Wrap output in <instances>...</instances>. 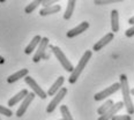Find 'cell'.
I'll use <instances>...</instances> for the list:
<instances>
[{"mask_svg": "<svg viewBox=\"0 0 134 120\" xmlns=\"http://www.w3.org/2000/svg\"><path fill=\"white\" fill-rule=\"evenodd\" d=\"M47 46H49V38H47V37H43L41 39L40 45L37 46V50L35 51V55H34V58H32L34 62H40V61L43 59Z\"/></svg>", "mask_w": 134, "mask_h": 120, "instance_id": "obj_6", "label": "cell"}, {"mask_svg": "<svg viewBox=\"0 0 134 120\" xmlns=\"http://www.w3.org/2000/svg\"><path fill=\"white\" fill-rule=\"evenodd\" d=\"M131 94H132V95H133V96H134V88L132 89V90H131Z\"/></svg>", "mask_w": 134, "mask_h": 120, "instance_id": "obj_29", "label": "cell"}, {"mask_svg": "<svg viewBox=\"0 0 134 120\" xmlns=\"http://www.w3.org/2000/svg\"><path fill=\"white\" fill-rule=\"evenodd\" d=\"M0 114H2V116H6L7 118H9V117L13 116V112H12V110H10V108L0 105Z\"/></svg>", "mask_w": 134, "mask_h": 120, "instance_id": "obj_23", "label": "cell"}, {"mask_svg": "<svg viewBox=\"0 0 134 120\" xmlns=\"http://www.w3.org/2000/svg\"><path fill=\"white\" fill-rule=\"evenodd\" d=\"M124 0H94L95 5L103 6V5H110V4H116V2H121Z\"/></svg>", "mask_w": 134, "mask_h": 120, "instance_id": "obj_22", "label": "cell"}, {"mask_svg": "<svg viewBox=\"0 0 134 120\" xmlns=\"http://www.w3.org/2000/svg\"><path fill=\"white\" fill-rule=\"evenodd\" d=\"M88 28H89V23H88L87 21L81 22L79 26H76L75 28H73V29H71L68 32H67V37H68V38L76 37V36L81 35L82 32H85L86 30L88 29Z\"/></svg>", "mask_w": 134, "mask_h": 120, "instance_id": "obj_10", "label": "cell"}, {"mask_svg": "<svg viewBox=\"0 0 134 120\" xmlns=\"http://www.w3.org/2000/svg\"><path fill=\"white\" fill-rule=\"evenodd\" d=\"M42 2H43V0H34V1H31L29 5H27L26 6V8H24V13L26 14H31L36 8L40 6V5H42Z\"/></svg>", "mask_w": 134, "mask_h": 120, "instance_id": "obj_19", "label": "cell"}, {"mask_svg": "<svg viewBox=\"0 0 134 120\" xmlns=\"http://www.w3.org/2000/svg\"><path fill=\"white\" fill-rule=\"evenodd\" d=\"M58 1H60V0H46L45 2H43V7H47V6H52V5H55Z\"/></svg>", "mask_w": 134, "mask_h": 120, "instance_id": "obj_25", "label": "cell"}, {"mask_svg": "<svg viewBox=\"0 0 134 120\" xmlns=\"http://www.w3.org/2000/svg\"><path fill=\"white\" fill-rule=\"evenodd\" d=\"M51 50H52V53L54 54V57L57 58L58 60H59V62H60V65L63 66V68L65 69L66 72H68V73H72V72H73V69H74V67L72 66L71 61H69L66 58L65 53L61 51L60 47H58V46H51Z\"/></svg>", "mask_w": 134, "mask_h": 120, "instance_id": "obj_3", "label": "cell"}, {"mask_svg": "<svg viewBox=\"0 0 134 120\" xmlns=\"http://www.w3.org/2000/svg\"><path fill=\"white\" fill-rule=\"evenodd\" d=\"M119 83H120V90L122 94V102L125 104V108L127 110L128 114H134V105L132 102V97H131V89L128 85V79L125 74H121L119 76Z\"/></svg>", "mask_w": 134, "mask_h": 120, "instance_id": "obj_1", "label": "cell"}, {"mask_svg": "<svg viewBox=\"0 0 134 120\" xmlns=\"http://www.w3.org/2000/svg\"><path fill=\"white\" fill-rule=\"evenodd\" d=\"M24 81H26V83H27L28 85H29L30 88L32 89V91H34V93H35L36 95H37V96L40 97V98H42V99H45V98H46L47 94L40 87V85L37 84V82L35 81V79H32L31 76L27 75V76L24 77Z\"/></svg>", "mask_w": 134, "mask_h": 120, "instance_id": "obj_7", "label": "cell"}, {"mask_svg": "<svg viewBox=\"0 0 134 120\" xmlns=\"http://www.w3.org/2000/svg\"><path fill=\"white\" fill-rule=\"evenodd\" d=\"M125 35H126V37H133L134 36V24L130 29H127L126 31H125Z\"/></svg>", "mask_w": 134, "mask_h": 120, "instance_id": "obj_26", "label": "cell"}, {"mask_svg": "<svg viewBox=\"0 0 134 120\" xmlns=\"http://www.w3.org/2000/svg\"><path fill=\"white\" fill-rule=\"evenodd\" d=\"M113 38H114V33L113 32L107 33L104 37H102L96 44H95L94 47H93V50H94V51H100V50H102L104 46H107L110 42H112Z\"/></svg>", "mask_w": 134, "mask_h": 120, "instance_id": "obj_11", "label": "cell"}, {"mask_svg": "<svg viewBox=\"0 0 134 120\" xmlns=\"http://www.w3.org/2000/svg\"><path fill=\"white\" fill-rule=\"evenodd\" d=\"M128 23L132 24V26H133V24H134V16H132V18H131L130 20H128Z\"/></svg>", "mask_w": 134, "mask_h": 120, "instance_id": "obj_27", "label": "cell"}, {"mask_svg": "<svg viewBox=\"0 0 134 120\" xmlns=\"http://www.w3.org/2000/svg\"><path fill=\"white\" fill-rule=\"evenodd\" d=\"M61 10L60 5H52V6H47V7H43L40 10V15L41 16H47L51 15V14H55L59 13Z\"/></svg>", "mask_w": 134, "mask_h": 120, "instance_id": "obj_14", "label": "cell"}, {"mask_svg": "<svg viewBox=\"0 0 134 120\" xmlns=\"http://www.w3.org/2000/svg\"><path fill=\"white\" fill-rule=\"evenodd\" d=\"M111 120H131V114H121V116H114Z\"/></svg>", "mask_w": 134, "mask_h": 120, "instance_id": "obj_24", "label": "cell"}, {"mask_svg": "<svg viewBox=\"0 0 134 120\" xmlns=\"http://www.w3.org/2000/svg\"><path fill=\"white\" fill-rule=\"evenodd\" d=\"M75 2H76V0H68V2H67V8H66L65 13H64V19H65V20H69V19L72 18V15H73V13H74Z\"/></svg>", "mask_w": 134, "mask_h": 120, "instance_id": "obj_18", "label": "cell"}, {"mask_svg": "<svg viewBox=\"0 0 134 120\" xmlns=\"http://www.w3.org/2000/svg\"><path fill=\"white\" fill-rule=\"evenodd\" d=\"M46 1V0H43V2H45ZM43 2H42V4H43Z\"/></svg>", "mask_w": 134, "mask_h": 120, "instance_id": "obj_31", "label": "cell"}, {"mask_svg": "<svg viewBox=\"0 0 134 120\" xmlns=\"http://www.w3.org/2000/svg\"><path fill=\"white\" fill-rule=\"evenodd\" d=\"M124 106H125L124 102H118V103H116V104H113L112 106L109 108V110H108L104 114L99 116V118L97 119V120H111V119H112V117L116 116V114L118 113L119 111H120Z\"/></svg>", "mask_w": 134, "mask_h": 120, "instance_id": "obj_9", "label": "cell"}, {"mask_svg": "<svg viewBox=\"0 0 134 120\" xmlns=\"http://www.w3.org/2000/svg\"><path fill=\"white\" fill-rule=\"evenodd\" d=\"M29 94L28 93L27 89H22L19 94H16L14 97H12L9 100H8V106H15L16 104H18L19 102H21V100H23V98L27 96V95Z\"/></svg>", "mask_w": 134, "mask_h": 120, "instance_id": "obj_15", "label": "cell"}, {"mask_svg": "<svg viewBox=\"0 0 134 120\" xmlns=\"http://www.w3.org/2000/svg\"><path fill=\"white\" fill-rule=\"evenodd\" d=\"M119 89H120V83H119V82L113 83V84L110 85L109 88L104 89V90H102V91H99V93H97L94 96V99L97 100V102H99V100H103V99L108 98V97H110L111 95H113L114 93H117Z\"/></svg>", "mask_w": 134, "mask_h": 120, "instance_id": "obj_5", "label": "cell"}, {"mask_svg": "<svg viewBox=\"0 0 134 120\" xmlns=\"http://www.w3.org/2000/svg\"><path fill=\"white\" fill-rule=\"evenodd\" d=\"M35 93H29L27 95L26 97L23 98V100H22L20 107L18 108V111H16V117H19V118H21L22 116H24L28 110V107H29V105L32 103L34 98H35Z\"/></svg>", "mask_w": 134, "mask_h": 120, "instance_id": "obj_8", "label": "cell"}, {"mask_svg": "<svg viewBox=\"0 0 134 120\" xmlns=\"http://www.w3.org/2000/svg\"><path fill=\"white\" fill-rule=\"evenodd\" d=\"M41 39H42L41 36H40V35H36L35 37H34L32 39H31V42L29 43V45H28V46L26 47V50H24V53H26V54H30V53H32V51H35L36 47L40 45Z\"/></svg>", "mask_w": 134, "mask_h": 120, "instance_id": "obj_17", "label": "cell"}, {"mask_svg": "<svg viewBox=\"0 0 134 120\" xmlns=\"http://www.w3.org/2000/svg\"><path fill=\"white\" fill-rule=\"evenodd\" d=\"M60 120H64V119H60Z\"/></svg>", "mask_w": 134, "mask_h": 120, "instance_id": "obj_32", "label": "cell"}, {"mask_svg": "<svg viewBox=\"0 0 134 120\" xmlns=\"http://www.w3.org/2000/svg\"><path fill=\"white\" fill-rule=\"evenodd\" d=\"M60 112H61V116H63L64 120H74L73 118H72V114H71V111H69L68 106H66V105H61Z\"/></svg>", "mask_w": 134, "mask_h": 120, "instance_id": "obj_21", "label": "cell"}, {"mask_svg": "<svg viewBox=\"0 0 134 120\" xmlns=\"http://www.w3.org/2000/svg\"><path fill=\"white\" fill-rule=\"evenodd\" d=\"M66 94H67V89L66 88H61L57 94L53 95V98H52V100L49 103V105H47V107H46V112L47 113H52V112H53V111L55 110V107L59 106L61 100L65 98Z\"/></svg>", "mask_w": 134, "mask_h": 120, "instance_id": "obj_4", "label": "cell"}, {"mask_svg": "<svg viewBox=\"0 0 134 120\" xmlns=\"http://www.w3.org/2000/svg\"><path fill=\"white\" fill-rule=\"evenodd\" d=\"M5 1H6V0H0V2H1V4H2V2H5Z\"/></svg>", "mask_w": 134, "mask_h": 120, "instance_id": "obj_30", "label": "cell"}, {"mask_svg": "<svg viewBox=\"0 0 134 120\" xmlns=\"http://www.w3.org/2000/svg\"><path fill=\"white\" fill-rule=\"evenodd\" d=\"M91 55H93V52H91L90 50H88V51H86L85 53H83V55L81 57V59L79 60L76 67H74L73 72L71 73V76H69V79H68V82L71 83V84H73V83H75L77 81L79 76L81 75V73H82V71L85 69V67L87 66V64L89 62V60L91 59Z\"/></svg>", "mask_w": 134, "mask_h": 120, "instance_id": "obj_2", "label": "cell"}, {"mask_svg": "<svg viewBox=\"0 0 134 120\" xmlns=\"http://www.w3.org/2000/svg\"><path fill=\"white\" fill-rule=\"evenodd\" d=\"M64 81H65V77H64V76H59V77H58V79L55 80V82L51 85V88L49 89L47 95L53 97V95H55L61 89V87H63V84H64Z\"/></svg>", "mask_w": 134, "mask_h": 120, "instance_id": "obj_13", "label": "cell"}, {"mask_svg": "<svg viewBox=\"0 0 134 120\" xmlns=\"http://www.w3.org/2000/svg\"><path fill=\"white\" fill-rule=\"evenodd\" d=\"M114 104L113 103V100L112 99H108L107 102L104 103V104L102 105V106H99L98 108H97V113L99 114V116H102V114H104L105 112H107V111L109 110V108H110L111 106H112V105Z\"/></svg>", "mask_w": 134, "mask_h": 120, "instance_id": "obj_20", "label": "cell"}, {"mask_svg": "<svg viewBox=\"0 0 134 120\" xmlns=\"http://www.w3.org/2000/svg\"><path fill=\"white\" fill-rule=\"evenodd\" d=\"M111 29L112 32L119 31V13L117 9H113L111 12Z\"/></svg>", "mask_w": 134, "mask_h": 120, "instance_id": "obj_16", "label": "cell"}, {"mask_svg": "<svg viewBox=\"0 0 134 120\" xmlns=\"http://www.w3.org/2000/svg\"><path fill=\"white\" fill-rule=\"evenodd\" d=\"M28 73H29V71H28L27 68L20 69L19 72H16V73L9 75V76L7 77V83H10V84H12V83L16 82V81H19L20 79H24V77L28 75Z\"/></svg>", "mask_w": 134, "mask_h": 120, "instance_id": "obj_12", "label": "cell"}, {"mask_svg": "<svg viewBox=\"0 0 134 120\" xmlns=\"http://www.w3.org/2000/svg\"><path fill=\"white\" fill-rule=\"evenodd\" d=\"M2 64H5V58L0 55V65H2Z\"/></svg>", "mask_w": 134, "mask_h": 120, "instance_id": "obj_28", "label": "cell"}]
</instances>
